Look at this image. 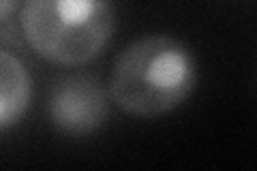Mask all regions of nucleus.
<instances>
[{"label":"nucleus","mask_w":257,"mask_h":171,"mask_svg":"<svg viewBox=\"0 0 257 171\" xmlns=\"http://www.w3.org/2000/svg\"><path fill=\"white\" fill-rule=\"evenodd\" d=\"M197 81V64L180 41L148 35L128 43L111 69L109 96L138 118H157L189 99Z\"/></svg>","instance_id":"obj_1"},{"label":"nucleus","mask_w":257,"mask_h":171,"mask_svg":"<svg viewBox=\"0 0 257 171\" xmlns=\"http://www.w3.org/2000/svg\"><path fill=\"white\" fill-rule=\"evenodd\" d=\"M20 22L41 58L82 67L107 47L116 18L111 0H24Z\"/></svg>","instance_id":"obj_2"},{"label":"nucleus","mask_w":257,"mask_h":171,"mask_svg":"<svg viewBox=\"0 0 257 171\" xmlns=\"http://www.w3.org/2000/svg\"><path fill=\"white\" fill-rule=\"evenodd\" d=\"M47 113L58 131L67 135H88L105 124L109 99L99 79L90 75L64 77L52 88Z\"/></svg>","instance_id":"obj_3"},{"label":"nucleus","mask_w":257,"mask_h":171,"mask_svg":"<svg viewBox=\"0 0 257 171\" xmlns=\"http://www.w3.org/2000/svg\"><path fill=\"white\" fill-rule=\"evenodd\" d=\"M32 96L30 75L18 56L0 50V131L26 113Z\"/></svg>","instance_id":"obj_4"},{"label":"nucleus","mask_w":257,"mask_h":171,"mask_svg":"<svg viewBox=\"0 0 257 171\" xmlns=\"http://www.w3.org/2000/svg\"><path fill=\"white\" fill-rule=\"evenodd\" d=\"M15 3L18 0H0V22L11 18V13L15 11Z\"/></svg>","instance_id":"obj_5"}]
</instances>
